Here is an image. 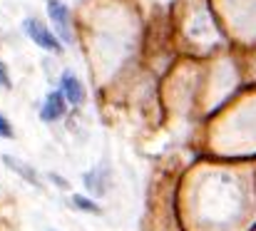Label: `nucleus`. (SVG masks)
<instances>
[{
	"mask_svg": "<svg viewBox=\"0 0 256 231\" xmlns=\"http://www.w3.org/2000/svg\"><path fill=\"white\" fill-rule=\"evenodd\" d=\"M0 84H2L5 90L12 87V82H10V77H8V72H5V65H2V62H0Z\"/></svg>",
	"mask_w": 256,
	"mask_h": 231,
	"instance_id": "nucleus-9",
	"label": "nucleus"
},
{
	"mask_svg": "<svg viewBox=\"0 0 256 231\" xmlns=\"http://www.w3.org/2000/svg\"><path fill=\"white\" fill-rule=\"evenodd\" d=\"M48 15L58 30V35L62 38V42H72V28H70V10L65 2L60 0H48Z\"/></svg>",
	"mask_w": 256,
	"mask_h": 231,
	"instance_id": "nucleus-2",
	"label": "nucleus"
},
{
	"mask_svg": "<svg viewBox=\"0 0 256 231\" xmlns=\"http://www.w3.org/2000/svg\"><path fill=\"white\" fill-rule=\"evenodd\" d=\"M60 92H62L65 102H70V104H82L85 102V87H82V82L72 72H65L62 75V80H60Z\"/></svg>",
	"mask_w": 256,
	"mask_h": 231,
	"instance_id": "nucleus-4",
	"label": "nucleus"
},
{
	"mask_svg": "<svg viewBox=\"0 0 256 231\" xmlns=\"http://www.w3.org/2000/svg\"><path fill=\"white\" fill-rule=\"evenodd\" d=\"M72 206H75V209H80V212H87V214H100V206H97L92 199L80 196V194H75V196H72Z\"/></svg>",
	"mask_w": 256,
	"mask_h": 231,
	"instance_id": "nucleus-6",
	"label": "nucleus"
},
{
	"mask_svg": "<svg viewBox=\"0 0 256 231\" xmlns=\"http://www.w3.org/2000/svg\"><path fill=\"white\" fill-rule=\"evenodd\" d=\"M22 28H25V32H28V38L38 45V48H42V50H48V52H62V45H60V40L50 32V28H45L40 20H35V18H28L25 22H22Z\"/></svg>",
	"mask_w": 256,
	"mask_h": 231,
	"instance_id": "nucleus-1",
	"label": "nucleus"
},
{
	"mask_svg": "<svg viewBox=\"0 0 256 231\" xmlns=\"http://www.w3.org/2000/svg\"><path fill=\"white\" fill-rule=\"evenodd\" d=\"M85 184H87V189H90L92 194H97V196H102V194L107 192L104 182H102V179H97V172H90V174H85Z\"/></svg>",
	"mask_w": 256,
	"mask_h": 231,
	"instance_id": "nucleus-7",
	"label": "nucleus"
},
{
	"mask_svg": "<svg viewBox=\"0 0 256 231\" xmlns=\"http://www.w3.org/2000/svg\"><path fill=\"white\" fill-rule=\"evenodd\" d=\"M50 179L60 186V189H70V184H68V179H62V176H58V174H50Z\"/></svg>",
	"mask_w": 256,
	"mask_h": 231,
	"instance_id": "nucleus-10",
	"label": "nucleus"
},
{
	"mask_svg": "<svg viewBox=\"0 0 256 231\" xmlns=\"http://www.w3.org/2000/svg\"><path fill=\"white\" fill-rule=\"evenodd\" d=\"M65 112H68V102H65L62 92L58 90V92H50L45 104L40 107V120L42 122H58L60 117H65Z\"/></svg>",
	"mask_w": 256,
	"mask_h": 231,
	"instance_id": "nucleus-3",
	"label": "nucleus"
},
{
	"mask_svg": "<svg viewBox=\"0 0 256 231\" xmlns=\"http://www.w3.org/2000/svg\"><path fill=\"white\" fill-rule=\"evenodd\" d=\"M2 164L10 169V172H15L20 179H25L28 184H32V186H40V176L35 174V169L32 166H28L25 162H20L18 156H10V154H2Z\"/></svg>",
	"mask_w": 256,
	"mask_h": 231,
	"instance_id": "nucleus-5",
	"label": "nucleus"
},
{
	"mask_svg": "<svg viewBox=\"0 0 256 231\" xmlns=\"http://www.w3.org/2000/svg\"><path fill=\"white\" fill-rule=\"evenodd\" d=\"M0 137H2V140H12V137H15V132H12L10 122H8L2 114H0Z\"/></svg>",
	"mask_w": 256,
	"mask_h": 231,
	"instance_id": "nucleus-8",
	"label": "nucleus"
}]
</instances>
